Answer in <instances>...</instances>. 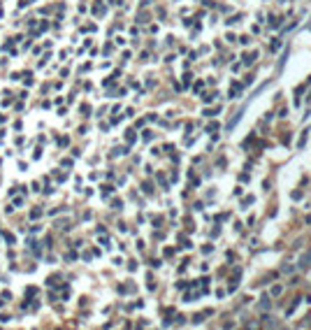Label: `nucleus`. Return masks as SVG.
Segmentation results:
<instances>
[{
	"label": "nucleus",
	"instance_id": "nucleus-1",
	"mask_svg": "<svg viewBox=\"0 0 311 330\" xmlns=\"http://www.w3.org/2000/svg\"><path fill=\"white\" fill-rule=\"evenodd\" d=\"M311 265V251L307 253V256H302V261H300V267H309Z\"/></svg>",
	"mask_w": 311,
	"mask_h": 330
},
{
	"label": "nucleus",
	"instance_id": "nucleus-2",
	"mask_svg": "<svg viewBox=\"0 0 311 330\" xmlns=\"http://www.w3.org/2000/svg\"><path fill=\"white\" fill-rule=\"evenodd\" d=\"M265 307H269V298H262V302H260V309H265Z\"/></svg>",
	"mask_w": 311,
	"mask_h": 330
}]
</instances>
